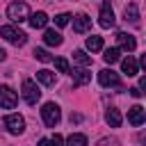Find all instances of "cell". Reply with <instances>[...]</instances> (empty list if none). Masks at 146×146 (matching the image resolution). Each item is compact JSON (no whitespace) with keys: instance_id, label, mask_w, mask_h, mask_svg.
<instances>
[{"instance_id":"6da1fadb","label":"cell","mask_w":146,"mask_h":146,"mask_svg":"<svg viewBox=\"0 0 146 146\" xmlns=\"http://www.w3.org/2000/svg\"><path fill=\"white\" fill-rule=\"evenodd\" d=\"M7 18L11 23H23V21L30 18V7L25 2H11L7 7Z\"/></svg>"},{"instance_id":"7a4b0ae2","label":"cell","mask_w":146,"mask_h":146,"mask_svg":"<svg viewBox=\"0 0 146 146\" xmlns=\"http://www.w3.org/2000/svg\"><path fill=\"white\" fill-rule=\"evenodd\" d=\"M0 36L7 39V41L14 43V46H23V43L27 41V34L21 32L18 27H14V25H2V27H0Z\"/></svg>"},{"instance_id":"3957f363","label":"cell","mask_w":146,"mask_h":146,"mask_svg":"<svg viewBox=\"0 0 146 146\" xmlns=\"http://www.w3.org/2000/svg\"><path fill=\"white\" fill-rule=\"evenodd\" d=\"M41 119H43V123H46L48 128H55V125L59 123V119H62L59 105H55V103H46V105L41 107Z\"/></svg>"},{"instance_id":"277c9868","label":"cell","mask_w":146,"mask_h":146,"mask_svg":"<svg viewBox=\"0 0 146 146\" xmlns=\"http://www.w3.org/2000/svg\"><path fill=\"white\" fill-rule=\"evenodd\" d=\"M39 98H41V91H39L36 82L34 80H23V100L27 105H36Z\"/></svg>"},{"instance_id":"5b68a950","label":"cell","mask_w":146,"mask_h":146,"mask_svg":"<svg viewBox=\"0 0 146 146\" xmlns=\"http://www.w3.org/2000/svg\"><path fill=\"white\" fill-rule=\"evenodd\" d=\"M98 82H100V87H116V89H121V80H119V73H114L112 68H103V71H98Z\"/></svg>"},{"instance_id":"8992f818","label":"cell","mask_w":146,"mask_h":146,"mask_svg":"<svg viewBox=\"0 0 146 146\" xmlns=\"http://www.w3.org/2000/svg\"><path fill=\"white\" fill-rule=\"evenodd\" d=\"M16 103H18L16 91H14L11 87L2 84V87H0V107H2V110H14V107H16Z\"/></svg>"},{"instance_id":"52a82bcc","label":"cell","mask_w":146,"mask_h":146,"mask_svg":"<svg viewBox=\"0 0 146 146\" xmlns=\"http://www.w3.org/2000/svg\"><path fill=\"white\" fill-rule=\"evenodd\" d=\"M114 21H116V18H114V11H112L110 2H103V5H100V11H98V25L107 30V27L114 25Z\"/></svg>"},{"instance_id":"ba28073f","label":"cell","mask_w":146,"mask_h":146,"mask_svg":"<svg viewBox=\"0 0 146 146\" xmlns=\"http://www.w3.org/2000/svg\"><path fill=\"white\" fill-rule=\"evenodd\" d=\"M5 128H7L11 135H21V132L25 130V119H23L21 114H9V116L5 119Z\"/></svg>"},{"instance_id":"9c48e42d","label":"cell","mask_w":146,"mask_h":146,"mask_svg":"<svg viewBox=\"0 0 146 146\" xmlns=\"http://www.w3.org/2000/svg\"><path fill=\"white\" fill-rule=\"evenodd\" d=\"M116 43H119V50H125V52H132L137 48V41L132 34H125V32H119L116 34Z\"/></svg>"},{"instance_id":"30bf717a","label":"cell","mask_w":146,"mask_h":146,"mask_svg":"<svg viewBox=\"0 0 146 146\" xmlns=\"http://www.w3.org/2000/svg\"><path fill=\"white\" fill-rule=\"evenodd\" d=\"M128 121H130L132 125H141V123L146 121V110H144L141 105H132V107L128 110Z\"/></svg>"},{"instance_id":"8fae6325","label":"cell","mask_w":146,"mask_h":146,"mask_svg":"<svg viewBox=\"0 0 146 146\" xmlns=\"http://www.w3.org/2000/svg\"><path fill=\"white\" fill-rule=\"evenodd\" d=\"M89 27H91V18H89L87 14H78V16L73 18V30H75L78 34L89 32Z\"/></svg>"},{"instance_id":"7c38bea8","label":"cell","mask_w":146,"mask_h":146,"mask_svg":"<svg viewBox=\"0 0 146 146\" xmlns=\"http://www.w3.org/2000/svg\"><path fill=\"white\" fill-rule=\"evenodd\" d=\"M121 71H123L128 78H132V75H137V73H139V64L135 62V57H132V55H128V57H123V59H121Z\"/></svg>"},{"instance_id":"4fadbf2b","label":"cell","mask_w":146,"mask_h":146,"mask_svg":"<svg viewBox=\"0 0 146 146\" xmlns=\"http://www.w3.org/2000/svg\"><path fill=\"white\" fill-rule=\"evenodd\" d=\"M87 82H91V73L87 71V66L75 68V71H73V84H75V87H82V84H87Z\"/></svg>"},{"instance_id":"5bb4252c","label":"cell","mask_w":146,"mask_h":146,"mask_svg":"<svg viewBox=\"0 0 146 146\" xmlns=\"http://www.w3.org/2000/svg\"><path fill=\"white\" fill-rule=\"evenodd\" d=\"M30 25L34 27V30H43L46 25H48V16L43 14V11H34V14H30Z\"/></svg>"},{"instance_id":"9a60e30c","label":"cell","mask_w":146,"mask_h":146,"mask_svg":"<svg viewBox=\"0 0 146 146\" xmlns=\"http://www.w3.org/2000/svg\"><path fill=\"white\" fill-rule=\"evenodd\" d=\"M105 121H107L110 128H119L121 121H123V116H121V112H119L116 107H110V110L105 112Z\"/></svg>"},{"instance_id":"2e32d148","label":"cell","mask_w":146,"mask_h":146,"mask_svg":"<svg viewBox=\"0 0 146 146\" xmlns=\"http://www.w3.org/2000/svg\"><path fill=\"white\" fill-rule=\"evenodd\" d=\"M43 43L46 46H62V34L57 30H46L43 32Z\"/></svg>"},{"instance_id":"e0dca14e","label":"cell","mask_w":146,"mask_h":146,"mask_svg":"<svg viewBox=\"0 0 146 146\" xmlns=\"http://www.w3.org/2000/svg\"><path fill=\"white\" fill-rule=\"evenodd\" d=\"M36 80L41 82V84H46V87H52L55 84V73L52 71H48V68H41V71H36Z\"/></svg>"},{"instance_id":"ac0fdd59","label":"cell","mask_w":146,"mask_h":146,"mask_svg":"<svg viewBox=\"0 0 146 146\" xmlns=\"http://www.w3.org/2000/svg\"><path fill=\"white\" fill-rule=\"evenodd\" d=\"M125 21H130V23H139V7L135 5V2H130L128 7H125Z\"/></svg>"},{"instance_id":"d6986e66","label":"cell","mask_w":146,"mask_h":146,"mask_svg":"<svg viewBox=\"0 0 146 146\" xmlns=\"http://www.w3.org/2000/svg\"><path fill=\"white\" fill-rule=\"evenodd\" d=\"M103 59H105L107 64H114V62H119V59H121V50H119V48H105Z\"/></svg>"},{"instance_id":"ffe728a7","label":"cell","mask_w":146,"mask_h":146,"mask_svg":"<svg viewBox=\"0 0 146 146\" xmlns=\"http://www.w3.org/2000/svg\"><path fill=\"white\" fill-rule=\"evenodd\" d=\"M87 48H89L91 52H98V50H103V39H100V36H96V34L87 36Z\"/></svg>"},{"instance_id":"44dd1931","label":"cell","mask_w":146,"mask_h":146,"mask_svg":"<svg viewBox=\"0 0 146 146\" xmlns=\"http://www.w3.org/2000/svg\"><path fill=\"white\" fill-rule=\"evenodd\" d=\"M66 146H87V137L80 135V132H73V135L66 139Z\"/></svg>"},{"instance_id":"7402d4cb","label":"cell","mask_w":146,"mask_h":146,"mask_svg":"<svg viewBox=\"0 0 146 146\" xmlns=\"http://www.w3.org/2000/svg\"><path fill=\"white\" fill-rule=\"evenodd\" d=\"M73 59H75L80 66H89V64H91V57H89L84 50H75V52H73Z\"/></svg>"},{"instance_id":"603a6c76","label":"cell","mask_w":146,"mask_h":146,"mask_svg":"<svg viewBox=\"0 0 146 146\" xmlns=\"http://www.w3.org/2000/svg\"><path fill=\"white\" fill-rule=\"evenodd\" d=\"M55 68L59 73H71V66H68V59L66 57H55Z\"/></svg>"},{"instance_id":"cb8c5ba5","label":"cell","mask_w":146,"mask_h":146,"mask_svg":"<svg viewBox=\"0 0 146 146\" xmlns=\"http://www.w3.org/2000/svg\"><path fill=\"white\" fill-rule=\"evenodd\" d=\"M34 57H36L39 62H43V64H46V62H52V57H50L48 50H43V48H34Z\"/></svg>"},{"instance_id":"d4e9b609","label":"cell","mask_w":146,"mask_h":146,"mask_svg":"<svg viewBox=\"0 0 146 146\" xmlns=\"http://www.w3.org/2000/svg\"><path fill=\"white\" fill-rule=\"evenodd\" d=\"M68 21H71V16H68V14H57V16H55V25H57V27L68 25Z\"/></svg>"},{"instance_id":"484cf974","label":"cell","mask_w":146,"mask_h":146,"mask_svg":"<svg viewBox=\"0 0 146 146\" xmlns=\"http://www.w3.org/2000/svg\"><path fill=\"white\" fill-rule=\"evenodd\" d=\"M96 146H119V139L116 137H103Z\"/></svg>"},{"instance_id":"4316f807","label":"cell","mask_w":146,"mask_h":146,"mask_svg":"<svg viewBox=\"0 0 146 146\" xmlns=\"http://www.w3.org/2000/svg\"><path fill=\"white\" fill-rule=\"evenodd\" d=\"M50 146H64V139H62V135H55V137L50 139Z\"/></svg>"},{"instance_id":"83f0119b","label":"cell","mask_w":146,"mask_h":146,"mask_svg":"<svg viewBox=\"0 0 146 146\" xmlns=\"http://www.w3.org/2000/svg\"><path fill=\"white\" fill-rule=\"evenodd\" d=\"M137 89L144 94V89H146V75H141V78H139V84H137Z\"/></svg>"},{"instance_id":"f1b7e54d","label":"cell","mask_w":146,"mask_h":146,"mask_svg":"<svg viewBox=\"0 0 146 146\" xmlns=\"http://www.w3.org/2000/svg\"><path fill=\"white\" fill-rule=\"evenodd\" d=\"M128 91H130V96H135V98H139V96H141V91H139L137 87H132V89H128Z\"/></svg>"},{"instance_id":"f546056e","label":"cell","mask_w":146,"mask_h":146,"mask_svg":"<svg viewBox=\"0 0 146 146\" xmlns=\"http://www.w3.org/2000/svg\"><path fill=\"white\" fill-rule=\"evenodd\" d=\"M36 146H50V139H39V144Z\"/></svg>"},{"instance_id":"4dcf8cb0","label":"cell","mask_w":146,"mask_h":146,"mask_svg":"<svg viewBox=\"0 0 146 146\" xmlns=\"http://www.w3.org/2000/svg\"><path fill=\"white\" fill-rule=\"evenodd\" d=\"M5 59H7V52H5L2 48H0V62H5Z\"/></svg>"}]
</instances>
